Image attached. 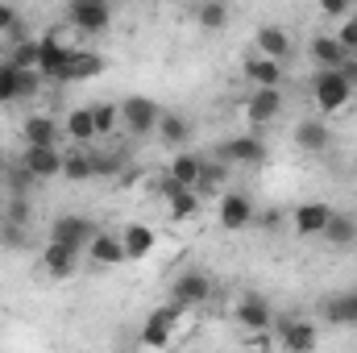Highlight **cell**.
<instances>
[{
	"label": "cell",
	"mask_w": 357,
	"mask_h": 353,
	"mask_svg": "<svg viewBox=\"0 0 357 353\" xmlns=\"http://www.w3.org/2000/svg\"><path fill=\"white\" fill-rule=\"evenodd\" d=\"M212 291H216V283H212V274L208 270H183L175 274V283H171V308L175 312H191V308H204L208 299H212Z\"/></svg>",
	"instance_id": "6da1fadb"
},
{
	"label": "cell",
	"mask_w": 357,
	"mask_h": 353,
	"mask_svg": "<svg viewBox=\"0 0 357 353\" xmlns=\"http://www.w3.org/2000/svg\"><path fill=\"white\" fill-rule=\"evenodd\" d=\"M216 158L233 171V167H262L270 158V146L262 133H233L229 142L216 146Z\"/></svg>",
	"instance_id": "7a4b0ae2"
},
{
	"label": "cell",
	"mask_w": 357,
	"mask_h": 353,
	"mask_svg": "<svg viewBox=\"0 0 357 353\" xmlns=\"http://www.w3.org/2000/svg\"><path fill=\"white\" fill-rule=\"evenodd\" d=\"M96 233H100V229H96L91 216H84V212H63V216L50 220V237H46V241L67 246V250H75V254H88V246H91Z\"/></svg>",
	"instance_id": "3957f363"
},
{
	"label": "cell",
	"mask_w": 357,
	"mask_h": 353,
	"mask_svg": "<svg viewBox=\"0 0 357 353\" xmlns=\"http://www.w3.org/2000/svg\"><path fill=\"white\" fill-rule=\"evenodd\" d=\"M349 100H354V88L341 80V71H316V75H312V104L320 108V117L345 112Z\"/></svg>",
	"instance_id": "277c9868"
},
{
	"label": "cell",
	"mask_w": 357,
	"mask_h": 353,
	"mask_svg": "<svg viewBox=\"0 0 357 353\" xmlns=\"http://www.w3.org/2000/svg\"><path fill=\"white\" fill-rule=\"evenodd\" d=\"M71 42L63 38V29H50V33H42L38 38V75L46 80V84H63V71H67V63H71Z\"/></svg>",
	"instance_id": "5b68a950"
},
{
	"label": "cell",
	"mask_w": 357,
	"mask_h": 353,
	"mask_svg": "<svg viewBox=\"0 0 357 353\" xmlns=\"http://www.w3.org/2000/svg\"><path fill=\"white\" fill-rule=\"evenodd\" d=\"M254 220H258V204L250 191H225L216 200V225L225 233H245V229H254Z\"/></svg>",
	"instance_id": "8992f818"
},
{
	"label": "cell",
	"mask_w": 357,
	"mask_h": 353,
	"mask_svg": "<svg viewBox=\"0 0 357 353\" xmlns=\"http://www.w3.org/2000/svg\"><path fill=\"white\" fill-rule=\"evenodd\" d=\"M274 337L282 353H316L320 350V329L299 316H274Z\"/></svg>",
	"instance_id": "52a82bcc"
},
{
	"label": "cell",
	"mask_w": 357,
	"mask_h": 353,
	"mask_svg": "<svg viewBox=\"0 0 357 353\" xmlns=\"http://www.w3.org/2000/svg\"><path fill=\"white\" fill-rule=\"evenodd\" d=\"M282 108H287V100H282V88H254L245 100H241V112H245V125L258 133V129H266L274 125L278 117H282Z\"/></svg>",
	"instance_id": "ba28073f"
},
{
	"label": "cell",
	"mask_w": 357,
	"mask_h": 353,
	"mask_svg": "<svg viewBox=\"0 0 357 353\" xmlns=\"http://www.w3.org/2000/svg\"><path fill=\"white\" fill-rule=\"evenodd\" d=\"M158 121H162L158 100H150V96H125V100H121V125H125L133 137L158 133Z\"/></svg>",
	"instance_id": "9c48e42d"
},
{
	"label": "cell",
	"mask_w": 357,
	"mask_h": 353,
	"mask_svg": "<svg viewBox=\"0 0 357 353\" xmlns=\"http://www.w3.org/2000/svg\"><path fill=\"white\" fill-rule=\"evenodd\" d=\"M178 316L171 303H162V308H154L146 320H142V333H137V341H142V350H167L171 345V337L178 333Z\"/></svg>",
	"instance_id": "30bf717a"
},
{
	"label": "cell",
	"mask_w": 357,
	"mask_h": 353,
	"mask_svg": "<svg viewBox=\"0 0 357 353\" xmlns=\"http://www.w3.org/2000/svg\"><path fill=\"white\" fill-rule=\"evenodd\" d=\"M67 21L75 33H104L112 25V8L100 0H75V4H67Z\"/></svg>",
	"instance_id": "8fae6325"
},
{
	"label": "cell",
	"mask_w": 357,
	"mask_h": 353,
	"mask_svg": "<svg viewBox=\"0 0 357 353\" xmlns=\"http://www.w3.org/2000/svg\"><path fill=\"white\" fill-rule=\"evenodd\" d=\"M21 137H25L29 150H59V142H63V125H59L50 112H33V117H25Z\"/></svg>",
	"instance_id": "7c38bea8"
},
{
	"label": "cell",
	"mask_w": 357,
	"mask_h": 353,
	"mask_svg": "<svg viewBox=\"0 0 357 353\" xmlns=\"http://www.w3.org/2000/svg\"><path fill=\"white\" fill-rule=\"evenodd\" d=\"M328 220H333V208H328L324 200H307V204H299V208L291 212L295 237H324Z\"/></svg>",
	"instance_id": "4fadbf2b"
},
{
	"label": "cell",
	"mask_w": 357,
	"mask_h": 353,
	"mask_svg": "<svg viewBox=\"0 0 357 353\" xmlns=\"http://www.w3.org/2000/svg\"><path fill=\"white\" fill-rule=\"evenodd\" d=\"M237 320H241L245 333H266V329H274V308H270L266 295L245 291V295L237 299Z\"/></svg>",
	"instance_id": "5bb4252c"
},
{
	"label": "cell",
	"mask_w": 357,
	"mask_h": 353,
	"mask_svg": "<svg viewBox=\"0 0 357 353\" xmlns=\"http://www.w3.org/2000/svg\"><path fill=\"white\" fill-rule=\"evenodd\" d=\"M320 316L337 329H357V287L349 291H333L320 299Z\"/></svg>",
	"instance_id": "9a60e30c"
},
{
	"label": "cell",
	"mask_w": 357,
	"mask_h": 353,
	"mask_svg": "<svg viewBox=\"0 0 357 353\" xmlns=\"http://www.w3.org/2000/svg\"><path fill=\"white\" fill-rule=\"evenodd\" d=\"M307 59H312L316 71H341L349 54L341 50V42H337L333 33H312V42H307Z\"/></svg>",
	"instance_id": "2e32d148"
},
{
	"label": "cell",
	"mask_w": 357,
	"mask_h": 353,
	"mask_svg": "<svg viewBox=\"0 0 357 353\" xmlns=\"http://www.w3.org/2000/svg\"><path fill=\"white\" fill-rule=\"evenodd\" d=\"M91 266H100V270H112V266H125L129 258H125V246H121V233H96L88 246V254H84Z\"/></svg>",
	"instance_id": "e0dca14e"
},
{
	"label": "cell",
	"mask_w": 357,
	"mask_h": 353,
	"mask_svg": "<svg viewBox=\"0 0 357 353\" xmlns=\"http://www.w3.org/2000/svg\"><path fill=\"white\" fill-rule=\"evenodd\" d=\"M104 67H108V63H104L100 50L75 46V50H71V63H67V71H63V84H88V80H100Z\"/></svg>",
	"instance_id": "ac0fdd59"
},
{
	"label": "cell",
	"mask_w": 357,
	"mask_h": 353,
	"mask_svg": "<svg viewBox=\"0 0 357 353\" xmlns=\"http://www.w3.org/2000/svg\"><path fill=\"white\" fill-rule=\"evenodd\" d=\"M121 246H125V258H129V262H142V258H150V254H154L158 233H154L150 225L133 220V225H125V229H121Z\"/></svg>",
	"instance_id": "d6986e66"
},
{
	"label": "cell",
	"mask_w": 357,
	"mask_h": 353,
	"mask_svg": "<svg viewBox=\"0 0 357 353\" xmlns=\"http://www.w3.org/2000/svg\"><path fill=\"white\" fill-rule=\"evenodd\" d=\"M79 262H84V254H75L67 246H54V241L42 246V270H46V278H71L79 270Z\"/></svg>",
	"instance_id": "ffe728a7"
},
{
	"label": "cell",
	"mask_w": 357,
	"mask_h": 353,
	"mask_svg": "<svg viewBox=\"0 0 357 353\" xmlns=\"http://www.w3.org/2000/svg\"><path fill=\"white\" fill-rule=\"evenodd\" d=\"M171 154H178V150H187V142L195 137V129H191V121L183 117V112H162V121H158V133H154Z\"/></svg>",
	"instance_id": "44dd1931"
},
{
	"label": "cell",
	"mask_w": 357,
	"mask_h": 353,
	"mask_svg": "<svg viewBox=\"0 0 357 353\" xmlns=\"http://www.w3.org/2000/svg\"><path fill=\"white\" fill-rule=\"evenodd\" d=\"M241 75H245L254 88H282L287 67H282V63H274V59H262V54H250V59L241 63Z\"/></svg>",
	"instance_id": "7402d4cb"
},
{
	"label": "cell",
	"mask_w": 357,
	"mask_h": 353,
	"mask_svg": "<svg viewBox=\"0 0 357 353\" xmlns=\"http://www.w3.org/2000/svg\"><path fill=\"white\" fill-rule=\"evenodd\" d=\"M254 42H258V54L262 59H274V63H287L291 59V33H287V25H258Z\"/></svg>",
	"instance_id": "603a6c76"
},
{
	"label": "cell",
	"mask_w": 357,
	"mask_h": 353,
	"mask_svg": "<svg viewBox=\"0 0 357 353\" xmlns=\"http://www.w3.org/2000/svg\"><path fill=\"white\" fill-rule=\"evenodd\" d=\"M21 167L38 179V183H46V179H59V175H63V150H29V146H25V154H21Z\"/></svg>",
	"instance_id": "cb8c5ba5"
},
{
	"label": "cell",
	"mask_w": 357,
	"mask_h": 353,
	"mask_svg": "<svg viewBox=\"0 0 357 353\" xmlns=\"http://www.w3.org/2000/svg\"><path fill=\"white\" fill-rule=\"evenodd\" d=\"M162 195H167V212H171V220H191L195 212H199V195L191 191V187H178L171 179H162Z\"/></svg>",
	"instance_id": "d4e9b609"
},
{
	"label": "cell",
	"mask_w": 357,
	"mask_h": 353,
	"mask_svg": "<svg viewBox=\"0 0 357 353\" xmlns=\"http://www.w3.org/2000/svg\"><path fill=\"white\" fill-rule=\"evenodd\" d=\"M291 137H295V146H299L303 154H324V150L333 146V129H328L324 121H299Z\"/></svg>",
	"instance_id": "484cf974"
},
{
	"label": "cell",
	"mask_w": 357,
	"mask_h": 353,
	"mask_svg": "<svg viewBox=\"0 0 357 353\" xmlns=\"http://www.w3.org/2000/svg\"><path fill=\"white\" fill-rule=\"evenodd\" d=\"M63 137H71L79 150H88L91 142H100L96 121H91V108H71V112H67V121H63Z\"/></svg>",
	"instance_id": "4316f807"
},
{
	"label": "cell",
	"mask_w": 357,
	"mask_h": 353,
	"mask_svg": "<svg viewBox=\"0 0 357 353\" xmlns=\"http://www.w3.org/2000/svg\"><path fill=\"white\" fill-rule=\"evenodd\" d=\"M225 183H229V167L220 163V158H204V167H199V179H195V195L199 200H208V195H225Z\"/></svg>",
	"instance_id": "83f0119b"
},
{
	"label": "cell",
	"mask_w": 357,
	"mask_h": 353,
	"mask_svg": "<svg viewBox=\"0 0 357 353\" xmlns=\"http://www.w3.org/2000/svg\"><path fill=\"white\" fill-rule=\"evenodd\" d=\"M199 167H204V158H199V154L178 150V154H171V163H167V179H171V183H178V187H191V191H195Z\"/></svg>",
	"instance_id": "f1b7e54d"
},
{
	"label": "cell",
	"mask_w": 357,
	"mask_h": 353,
	"mask_svg": "<svg viewBox=\"0 0 357 353\" xmlns=\"http://www.w3.org/2000/svg\"><path fill=\"white\" fill-rule=\"evenodd\" d=\"M324 241H328L333 250H349V246H357V220L345 216V212H333V220H328V229H324Z\"/></svg>",
	"instance_id": "f546056e"
},
{
	"label": "cell",
	"mask_w": 357,
	"mask_h": 353,
	"mask_svg": "<svg viewBox=\"0 0 357 353\" xmlns=\"http://www.w3.org/2000/svg\"><path fill=\"white\" fill-rule=\"evenodd\" d=\"M63 179H71V183H88L96 179V167H91V150H67L63 154Z\"/></svg>",
	"instance_id": "4dcf8cb0"
},
{
	"label": "cell",
	"mask_w": 357,
	"mask_h": 353,
	"mask_svg": "<svg viewBox=\"0 0 357 353\" xmlns=\"http://www.w3.org/2000/svg\"><path fill=\"white\" fill-rule=\"evenodd\" d=\"M33 187H38V179L21 167V158H13V163H8V175H4V191H8V200H29Z\"/></svg>",
	"instance_id": "1f68e13d"
},
{
	"label": "cell",
	"mask_w": 357,
	"mask_h": 353,
	"mask_svg": "<svg viewBox=\"0 0 357 353\" xmlns=\"http://www.w3.org/2000/svg\"><path fill=\"white\" fill-rule=\"evenodd\" d=\"M195 21H199V29L216 33V29L229 25V4H220V0H204V4H195Z\"/></svg>",
	"instance_id": "d6a6232c"
},
{
	"label": "cell",
	"mask_w": 357,
	"mask_h": 353,
	"mask_svg": "<svg viewBox=\"0 0 357 353\" xmlns=\"http://www.w3.org/2000/svg\"><path fill=\"white\" fill-rule=\"evenodd\" d=\"M17 71H38V38H25V42H17V46H8V54H4Z\"/></svg>",
	"instance_id": "836d02e7"
},
{
	"label": "cell",
	"mask_w": 357,
	"mask_h": 353,
	"mask_svg": "<svg viewBox=\"0 0 357 353\" xmlns=\"http://www.w3.org/2000/svg\"><path fill=\"white\" fill-rule=\"evenodd\" d=\"M91 121H96V133H100V137H108V133L121 125V104H112V100L91 104Z\"/></svg>",
	"instance_id": "e575fe53"
},
{
	"label": "cell",
	"mask_w": 357,
	"mask_h": 353,
	"mask_svg": "<svg viewBox=\"0 0 357 353\" xmlns=\"http://www.w3.org/2000/svg\"><path fill=\"white\" fill-rule=\"evenodd\" d=\"M17 100H21V71L8 59H0V104H17Z\"/></svg>",
	"instance_id": "d590c367"
},
{
	"label": "cell",
	"mask_w": 357,
	"mask_h": 353,
	"mask_svg": "<svg viewBox=\"0 0 357 353\" xmlns=\"http://www.w3.org/2000/svg\"><path fill=\"white\" fill-rule=\"evenodd\" d=\"M29 216H33L29 200H4V220H8V225H17V229H29Z\"/></svg>",
	"instance_id": "8d00e7d4"
},
{
	"label": "cell",
	"mask_w": 357,
	"mask_h": 353,
	"mask_svg": "<svg viewBox=\"0 0 357 353\" xmlns=\"http://www.w3.org/2000/svg\"><path fill=\"white\" fill-rule=\"evenodd\" d=\"M333 38L341 42V50L349 54V59H357V21L349 17V21H341L337 29H333Z\"/></svg>",
	"instance_id": "74e56055"
},
{
	"label": "cell",
	"mask_w": 357,
	"mask_h": 353,
	"mask_svg": "<svg viewBox=\"0 0 357 353\" xmlns=\"http://www.w3.org/2000/svg\"><path fill=\"white\" fill-rule=\"evenodd\" d=\"M29 229H17V225H8V220H0V250H21L29 237H25Z\"/></svg>",
	"instance_id": "f35d334b"
},
{
	"label": "cell",
	"mask_w": 357,
	"mask_h": 353,
	"mask_svg": "<svg viewBox=\"0 0 357 353\" xmlns=\"http://www.w3.org/2000/svg\"><path fill=\"white\" fill-rule=\"evenodd\" d=\"M320 13H324L328 21H337V25H341V21H349V17H354V4H349V0H324V4H320Z\"/></svg>",
	"instance_id": "ab89813d"
},
{
	"label": "cell",
	"mask_w": 357,
	"mask_h": 353,
	"mask_svg": "<svg viewBox=\"0 0 357 353\" xmlns=\"http://www.w3.org/2000/svg\"><path fill=\"white\" fill-rule=\"evenodd\" d=\"M91 167H96V175H116V171H121V158H116V154H96V150H91Z\"/></svg>",
	"instance_id": "60d3db41"
},
{
	"label": "cell",
	"mask_w": 357,
	"mask_h": 353,
	"mask_svg": "<svg viewBox=\"0 0 357 353\" xmlns=\"http://www.w3.org/2000/svg\"><path fill=\"white\" fill-rule=\"evenodd\" d=\"M17 25H25V21H21V13H17L13 4H0V38H8Z\"/></svg>",
	"instance_id": "b9f144b4"
},
{
	"label": "cell",
	"mask_w": 357,
	"mask_h": 353,
	"mask_svg": "<svg viewBox=\"0 0 357 353\" xmlns=\"http://www.w3.org/2000/svg\"><path fill=\"white\" fill-rule=\"evenodd\" d=\"M341 80L357 91V59H345V67H341Z\"/></svg>",
	"instance_id": "7bdbcfd3"
},
{
	"label": "cell",
	"mask_w": 357,
	"mask_h": 353,
	"mask_svg": "<svg viewBox=\"0 0 357 353\" xmlns=\"http://www.w3.org/2000/svg\"><path fill=\"white\" fill-rule=\"evenodd\" d=\"M4 175H8V154L0 150V191H4Z\"/></svg>",
	"instance_id": "ee69618b"
},
{
	"label": "cell",
	"mask_w": 357,
	"mask_h": 353,
	"mask_svg": "<svg viewBox=\"0 0 357 353\" xmlns=\"http://www.w3.org/2000/svg\"><path fill=\"white\" fill-rule=\"evenodd\" d=\"M354 21H357V4H354Z\"/></svg>",
	"instance_id": "f6af8a7d"
}]
</instances>
